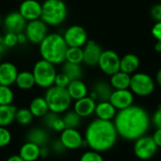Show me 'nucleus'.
I'll list each match as a JSON object with an SVG mask.
<instances>
[{
  "label": "nucleus",
  "mask_w": 161,
  "mask_h": 161,
  "mask_svg": "<svg viewBox=\"0 0 161 161\" xmlns=\"http://www.w3.org/2000/svg\"><path fill=\"white\" fill-rule=\"evenodd\" d=\"M113 123L121 138L135 142L146 135L151 125V118L144 108L133 105L118 111Z\"/></svg>",
  "instance_id": "obj_1"
},
{
  "label": "nucleus",
  "mask_w": 161,
  "mask_h": 161,
  "mask_svg": "<svg viewBox=\"0 0 161 161\" xmlns=\"http://www.w3.org/2000/svg\"><path fill=\"white\" fill-rule=\"evenodd\" d=\"M42 7L41 19L47 25H59L67 18L68 8L63 0H45Z\"/></svg>",
  "instance_id": "obj_4"
},
{
  "label": "nucleus",
  "mask_w": 161,
  "mask_h": 161,
  "mask_svg": "<svg viewBox=\"0 0 161 161\" xmlns=\"http://www.w3.org/2000/svg\"><path fill=\"white\" fill-rule=\"evenodd\" d=\"M58 140L66 150H76L83 147L84 137L77 129L65 128L60 133Z\"/></svg>",
  "instance_id": "obj_12"
},
{
  "label": "nucleus",
  "mask_w": 161,
  "mask_h": 161,
  "mask_svg": "<svg viewBox=\"0 0 161 161\" xmlns=\"http://www.w3.org/2000/svg\"><path fill=\"white\" fill-rule=\"evenodd\" d=\"M109 102L117 109V111L125 109L134 103V94L128 90H114L110 95Z\"/></svg>",
  "instance_id": "obj_13"
},
{
  "label": "nucleus",
  "mask_w": 161,
  "mask_h": 161,
  "mask_svg": "<svg viewBox=\"0 0 161 161\" xmlns=\"http://www.w3.org/2000/svg\"><path fill=\"white\" fill-rule=\"evenodd\" d=\"M2 62H3V61H2V53L0 52V64H1Z\"/></svg>",
  "instance_id": "obj_49"
},
{
  "label": "nucleus",
  "mask_w": 161,
  "mask_h": 161,
  "mask_svg": "<svg viewBox=\"0 0 161 161\" xmlns=\"http://www.w3.org/2000/svg\"><path fill=\"white\" fill-rule=\"evenodd\" d=\"M155 50L158 53H161V42H157L155 44Z\"/></svg>",
  "instance_id": "obj_48"
},
{
  "label": "nucleus",
  "mask_w": 161,
  "mask_h": 161,
  "mask_svg": "<svg viewBox=\"0 0 161 161\" xmlns=\"http://www.w3.org/2000/svg\"><path fill=\"white\" fill-rule=\"evenodd\" d=\"M42 119H43V123L45 126L50 130L61 133L66 128L64 121L62 117L59 116V114H56V113L49 111Z\"/></svg>",
  "instance_id": "obj_26"
},
{
  "label": "nucleus",
  "mask_w": 161,
  "mask_h": 161,
  "mask_svg": "<svg viewBox=\"0 0 161 161\" xmlns=\"http://www.w3.org/2000/svg\"><path fill=\"white\" fill-rule=\"evenodd\" d=\"M113 91L114 90L109 83L106 81H97L92 86L89 96H91L96 102L109 101L110 95Z\"/></svg>",
  "instance_id": "obj_18"
},
{
  "label": "nucleus",
  "mask_w": 161,
  "mask_h": 161,
  "mask_svg": "<svg viewBox=\"0 0 161 161\" xmlns=\"http://www.w3.org/2000/svg\"><path fill=\"white\" fill-rule=\"evenodd\" d=\"M131 75L125 74L122 71L117 72L116 74L110 76L109 84L113 90H128L130 88Z\"/></svg>",
  "instance_id": "obj_27"
},
{
  "label": "nucleus",
  "mask_w": 161,
  "mask_h": 161,
  "mask_svg": "<svg viewBox=\"0 0 161 161\" xmlns=\"http://www.w3.org/2000/svg\"><path fill=\"white\" fill-rule=\"evenodd\" d=\"M2 23H3V20H2V17H1V14H0V25H2Z\"/></svg>",
  "instance_id": "obj_50"
},
{
  "label": "nucleus",
  "mask_w": 161,
  "mask_h": 161,
  "mask_svg": "<svg viewBox=\"0 0 161 161\" xmlns=\"http://www.w3.org/2000/svg\"><path fill=\"white\" fill-rule=\"evenodd\" d=\"M42 4L37 0H25L19 6L20 14L26 20V22L41 19L42 16Z\"/></svg>",
  "instance_id": "obj_14"
},
{
  "label": "nucleus",
  "mask_w": 161,
  "mask_h": 161,
  "mask_svg": "<svg viewBox=\"0 0 161 161\" xmlns=\"http://www.w3.org/2000/svg\"><path fill=\"white\" fill-rule=\"evenodd\" d=\"M28 108L34 118H43L49 112L47 102L43 96H38L33 98L29 104Z\"/></svg>",
  "instance_id": "obj_24"
},
{
  "label": "nucleus",
  "mask_w": 161,
  "mask_h": 161,
  "mask_svg": "<svg viewBox=\"0 0 161 161\" xmlns=\"http://www.w3.org/2000/svg\"><path fill=\"white\" fill-rule=\"evenodd\" d=\"M33 118L34 117L28 108H21L16 110L15 122L22 126L29 125L31 124Z\"/></svg>",
  "instance_id": "obj_31"
},
{
  "label": "nucleus",
  "mask_w": 161,
  "mask_h": 161,
  "mask_svg": "<svg viewBox=\"0 0 161 161\" xmlns=\"http://www.w3.org/2000/svg\"><path fill=\"white\" fill-rule=\"evenodd\" d=\"M19 71L16 65L9 61H3L0 64V85L11 87L15 84Z\"/></svg>",
  "instance_id": "obj_17"
},
{
  "label": "nucleus",
  "mask_w": 161,
  "mask_h": 161,
  "mask_svg": "<svg viewBox=\"0 0 161 161\" xmlns=\"http://www.w3.org/2000/svg\"><path fill=\"white\" fill-rule=\"evenodd\" d=\"M152 137H153V140L156 142L157 146L158 148H161V128H157Z\"/></svg>",
  "instance_id": "obj_43"
},
{
  "label": "nucleus",
  "mask_w": 161,
  "mask_h": 161,
  "mask_svg": "<svg viewBox=\"0 0 161 161\" xmlns=\"http://www.w3.org/2000/svg\"><path fill=\"white\" fill-rule=\"evenodd\" d=\"M151 122L154 125V126L156 127V129L161 128V106H159L154 112V114L151 118Z\"/></svg>",
  "instance_id": "obj_40"
},
{
  "label": "nucleus",
  "mask_w": 161,
  "mask_h": 161,
  "mask_svg": "<svg viewBox=\"0 0 161 161\" xmlns=\"http://www.w3.org/2000/svg\"><path fill=\"white\" fill-rule=\"evenodd\" d=\"M19 1H21V2H23V1H25V0H19Z\"/></svg>",
  "instance_id": "obj_51"
},
{
  "label": "nucleus",
  "mask_w": 161,
  "mask_h": 161,
  "mask_svg": "<svg viewBox=\"0 0 161 161\" xmlns=\"http://www.w3.org/2000/svg\"><path fill=\"white\" fill-rule=\"evenodd\" d=\"M26 142L35 143L40 147L45 146L49 142V135L45 129L42 127H34L27 132Z\"/></svg>",
  "instance_id": "obj_25"
},
{
  "label": "nucleus",
  "mask_w": 161,
  "mask_h": 161,
  "mask_svg": "<svg viewBox=\"0 0 161 161\" xmlns=\"http://www.w3.org/2000/svg\"><path fill=\"white\" fill-rule=\"evenodd\" d=\"M79 161H104V158L102 157L101 153L93 151V150H90L85 152Z\"/></svg>",
  "instance_id": "obj_37"
},
{
  "label": "nucleus",
  "mask_w": 161,
  "mask_h": 161,
  "mask_svg": "<svg viewBox=\"0 0 161 161\" xmlns=\"http://www.w3.org/2000/svg\"><path fill=\"white\" fill-rule=\"evenodd\" d=\"M140 64H141L140 58L135 54L129 53L125 55L123 58H121L120 71L132 75L137 73Z\"/></svg>",
  "instance_id": "obj_21"
},
{
  "label": "nucleus",
  "mask_w": 161,
  "mask_h": 161,
  "mask_svg": "<svg viewBox=\"0 0 161 161\" xmlns=\"http://www.w3.org/2000/svg\"><path fill=\"white\" fill-rule=\"evenodd\" d=\"M32 74L36 86L47 90L54 86L55 78L58 73L54 64L42 58L34 64Z\"/></svg>",
  "instance_id": "obj_6"
},
{
  "label": "nucleus",
  "mask_w": 161,
  "mask_h": 161,
  "mask_svg": "<svg viewBox=\"0 0 161 161\" xmlns=\"http://www.w3.org/2000/svg\"><path fill=\"white\" fill-rule=\"evenodd\" d=\"M50 148L47 146V145H45V146H42L41 147V158H46V157H48L49 156V154H50Z\"/></svg>",
  "instance_id": "obj_45"
},
{
  "label": "nucleus",
  "mask_w": 161,
  "mask_h": 161,
  "mask_svg": "<svg viewBox=\"0 0 161 161\" xmlns=\"http://www.w3.org/2000/svg\"><path fill=\"white\" fill-rule=\"evenodd\" d=\"M103 52L102 47L92 40L88 41V42L83 47V63H85L87 66L93 67L98 65L99 58L101 57V54Z\"/></svg>",
  "instance_id": "obj_16"
},
{
  "label": "nucleus",
  "mask_w": 161,
  "mask_h": 161,
  "mask_svg": "<svg viewBox=\"0 0 161 161\" xmlns=\"http://www.w3.org/2000/svg\"><path fill=\"white\" fill-rule=\"evenodd\" d=\"M62 119L64 121L66 128L77 129V127L80 125L82 118L76 112H75L74 110H68L63 114Z\"/></svg>",
  "instance_id": "obj_32"
},
{
  "label": "nucleus",
  "mask_w": 161,
  "mask_h": 161,
  "mask_svg": "<svg viewBox=\"0 0 161 161\" xmlns=\"http://www.w3.org/2000/svg\"><path fill=\"white\" fill-rule=\"evenodd\" d=\"M17 39H18V44H25L27 42V38H26V35L25 34V32L18 33Z\"/></svg>",
  "instance_id": "obj_44"
},
{
  "label": "nucleus",
  "mask_w": 161,
  "mask_h": 161,
  "mask_svg": "<svg viewBox=\"0 0 161 161\" xmlns=\"http://www.w3.org/2000/svg\"><path fill=\"white\" fill-rule=\"evenodd\" d=\"M97 102L93 100L91 96H86L84 98H81L77 101H75L74 104V111L76 112L81 118L90 117L92 114H94L95 108H96Z\"/></svg>",
  "instance_id": "obj_19"
},
{
  "label": "nucleus",
  "mask_w": 161,
  "mask_h": 161,
  "mask_svg": "<svg viewBox=\"0 0 161 161\" xmlns=\"http://www.w3.org/2000/svg\"><path fill=\"white\" fill-rule=\"evenodd\" d=\"M14 101V92L10 87L0 85V106L12 105Z\"/></svg>",
  "instance_id": "obj_34"
},
{
  "label": "nucleus",
  "mask_w": 161,
  "mask_h": 161,
  "mask_svg": "<svg viewBox=\"0 0 161 161\" xmlns=\"http://www.w3.org/2000/svg\"><path fill=\"white\" fill-rule=\"evenodd\" d=\"M17 108L13 105L0 106V126L8 127L15 122Z\"/></svg>",
  "instance_id": "obj_29"
},
{
  "label": "nucleus",
  "mask_w": 161,
  "mask_h": 161,
  "mask_svg": "<svg viewBox=\"0 0 161 161\" xmlns=\"http://www.w3.org/2000/svg\"><path fill=\"white\" fill-rule=\"evenodd\" d=\"M151 31L153 37L157 40V42H161V22H156Z\"/></svg>",
  "instance_id": "obj_42"
},
{
  "label": "nucleus",
  "mask_w": 161,
  "mask_h": 161,
  "mask_svg": "<svg viewBox=\"0 0 161 161\" xmlns=\"http://www.w3.org/2000/svg\"><path fill=\"white\" fill-rule=\"evenodd\" d=\"M3 43L6 46V48L15 47L18 44L17 34L12 32H6V34L3 36Z\"/></svg>",
  "instance_id": "obj_36"
},
{
  "label": "nucleus",
  "mask_w": 161,
  "mask_h": 161,
  "mask_svg": "<svg viewBox=\"0 0 161 161\" xmlns=\"http://www.w3.org/2000/svg\"><path fill=\"white\" fill-rule=\"evenodd\" d=\"M156 89V80L145 73H136L131 75L129 90L134 95L146 97L151 95Z\"/></svg>",
  "instance_id": "obj_7"
},
{
  "label": "nucleus",
  "mask_w": 161,
  "mask_h": 161,
  "mask_svg": "<svg viewBox=\"0 0 161 161\" xmlns=\"http://www.w3.org/2000/svg\"><path fill=\"white\" fill-rule=\"evenodd\" d=\"M6 161H25V160H24V159H23L19 155H12V156L8 157Z\"/></svg>",
  "instance_id": "obj_46"
},
{
  "label": "nucleus",
  "mask_w": 161,
  "mask_h": 161,
  "mask_svg": "<svg viewBox=\"0 0 161 161\" xmlns=\"http://www.w3.org/2000/svg\"><path fill=\"white\" fill-rule=\"evenodd\" d=\"M117 112V109L109 101H103L96 104L94 114L96 115L97 119L103 121H112L116 117Z\"/></svg>",
  "instance_id": "obj_20"
},
{
  "label": "nucleus",
  "mask_w": 161,
  "mask_h": 161,
  "mask_svg": "<svg viewBox=\"0 0 161 161\" xmlns=\"http://www.w3.org/2000/svg\"><path fill=\"white\" fill-rule=\"evenodd\" d=\"M15 86L22 91H28L31 90L34 86H36L32 72L29 71L19 72L15 81Z\"/></svg>",
  "instance_id": "obj_28"
},
{
  "label": "nucleus",
  "mask_w": 161,
  "mask_h": 161,
  "mask_svg": "<svg viewBox=\"0 0 161 161\" xmlns=\"http://www.w3.org/2000/svg\"><path fill=\"white\" fill-rule=\"evenodd\" d=\"M18 155L25 161H37L41 158V147L30 142H25L20 147Z\"/></svg>",
  "instance_id": "obj_22"
},
{
  "label": "nucleus",
  "mask_w": 161,
  "mask_h": 161,
  "mask_svg": "<svg viewBox=\"0 0 161 161\" xmlns=\"http://www.w3.org/2000/svg\"><path fill=\"white\" fill-rule=\"evenodd\" d=\"M63 38L68 47H84L88 42V33L86 29L78 25L69 26L64 32Z\"/></svg>",
  "instance_id": "obj_11"
},
{
  "label": "nucleus",
  "mask_w": 161,
  "mask_h": 161,
  "mask_svg": "<svg viewBox=\"0 0 161 161\" xmlns=\"http://www.w3.org/2000/svg\"><path fill=\"white\" fill-rule=\"evenodd\" d=\"M156 83L161 88V68L158 71V73L156 75Z\"/></svg>",
  "instance_id": "obj_47"
},
{
  "label": "nucleus",
  "mask_w": 161,
  "mask_h": 161,
  "mask_svg": "<svg viewBox=\"0 0 161 161\" xmlns=\"http://www.w3.org/2000/svg\"><path fill=\"white\" fill-rule=\"evenodd\" d=\"M118 133L113 121L95 119L86 128L84 139L91 150L103 153L110 150L117 142Z\"/></svg>",
  "instance_id": "obj_2"
},
{
  "label": "nucleus",
  "mask_w": 161,
  "mask_h": 161,
  "mask_svg": "<svg viewBox=\"0 0 161 161\" xmlns=\"http://www.w3.org/2000/svg\"><path fill=\"white\" fill-rule=\"evenodd\" d=\"M121 58L113 50H103L98 61V67L107 75L111 76L120 71Z\"/></svg>",
  "instance_id": "obj_9"
},
{
  "label": "nucleus",
  "mask_w": 161,
  "mask_h": 161,
  "mask_svg": "<svg viewBox=\"0 0 161 161\" xmlns=\"http://www.w3.org/2000/svg\"><path fill=\"white\" fill-rule=\"evenodd\" d=\"M24 32L28 42L33 44H40L48 35V28L42 19H38L27 22Z\"/></svg>",
  "instance_id": "obj_10"
},
{
  "label": "nucleus",
  "mask_w": 161,
  "mask_h": 161,
  "mask_svg": "<svg viewBox=\"0 0 161 161\" xmlns=\"http://www.w3.org/2000/svg\"><path fill=\"white\" fill-rule=\"evenodd\" d=\"M158 147L151 136H142L135 141L134 143V154L141 160H149L158 152Z\"/></svg>",
  "instance_id": "obj_8"
},
{
  "label": "nucleus",
  "mask_w": 161,
  "mask_h": 161,
  "mask_svg": "<svg viewBox=\"0 0 161 161\" xmlns=\"http://www.w3.org/2000/svg\"><path fill=\"white\" fill-rule=\"evenodd\" d=\"M2 24L7 32L18 34L25 31L27 22L19 11H11L4 18Z\"/></svg>",
  "instance_id": "obj_15"
},
{
  "label": "nucleus",
  "mask_w": 161,
  "mask_h": 161,
  "mask_svg": "<svg viewBox=\"0 0 161 161\" xmlns=\"http://www.w3.org/2000/svg\"><path fill=\"white\" fill-rule=\"evenodd\" d=\"M43 97L47 102L49 111L59 115L69 110L73 101L66 89L56 86L47 89Z\"/></svg>",
  "instance_id": "obj_5"
},
{
  "label": "nucleus",
  "mask_w": 161,
  "mask_h": 161,
  "mask_svg": "<svg viewBox=\"0 0 161 161\" xmlns=\"http://www.w3.org/2000/svg\"><path fill=\"white\" fill-rule=\"evenodd\" d=\"M66 90L70 97L72 98V100H75V101H77L89 95L88 87L81 79L71 81Z\"/></svg>",
  "instance_id": "obj_23"
},
{
  "label": "nucleus",
  "mask_w": 161,
  "mask_h": 161,
  "mask_svg": "<svg viewBox=\"0 0 161 161\" xmlns=\"http://www.w3.org/2000/svg\"><path fill=\"white\" fill-rule=\"evenodd\" d=\"M12 140V135L8 127L0 126V148L7 147Z\"/></svg>",
  "instance_id": "obj_35"
},
{
  "label": "nucleus",
  "mask_w": 161,
  "mask_h": 161,
  "mask_svg": "<svg viewBox=\"0 0 161 161\" xmlns=\"http://www.w3.org/2000/svg\"><path fill=\"white\" fill-rule=\"evenodd\" d=\"M62 73L65 74L70 78L71 81L78 80V79L82 78L83 69L80 64L65 61L62 66Z\"/></svg>",
  "instance_id": "obj_30"
},
{
  "label": "nucleus",
  "mask_w": 161,
  "mask_h": 161,
  "mask_svg": "<svg viewBox=\"0 0 161 161\" xmlns=\"http://www.w3.org/2000/svg\"><path fill=\"white\" fill-rule=\"evenodd\" d=\"M83 58H84V55H83L82 47H68L65 61L81 64L83 62Z\"/></svg>",
  "instance_id": "obj_33"
},
{
  "label": "nucleus",
  "mask_w": 161,
  "mask_h": 161,
  "mask_svg": "<svg viewBox=\"0 0 161 161\" xmlns=\"http://www.w3.org/2000/svg\"><path fill=\"white\" fill-rule=\"evenodd\" d=\"M70 82H71L70 78L65 74H63L61 72L59 74H57V76L55 78L54 86L58 87V88H62V89H67V87L69 86Z\"/></svg>",
  "instance_id": "obj_38"
},
{
  "label": "nucleus",
  "mask_w": 161,
  "mask_h": 161,
  "mask_svg": "<svg viewBox=\"0 0 161 161\" xmlns=\"http://www.w3.org/2000/svg\"><path fill=\"white\" fill-rule=\"evenodd\" d=\"M50 150H51L54 154L59 155V154L64 153V151H65L66 149H65V147L63 146V144L60 142V141L58 140V141H55V142L52 143V146H51Z\"/></svg>",
  "instance_id": "obj_41"
},
{
  "label": "nucleus",
  "mask_w": 161,
  "mask_h": 161,
  "mask_svg": "<svg viewBox=\"0 0 161 161\" xmlns=\"http://www.w3.org/2000/svg\"><path fill=\"white\" fill-rule=\"evenodd\" d=\"M150 14L153 20L156 22H161V3L156 4L152 7Z\"/></svg>",
  "instance_id": "obj_39"
},
{
  "label": "nucleus",
  "mask_w": 161,
  "mask_h": 161,
  "mask_svg": "<svg viewBox=\"0 0 161 161\" xmlns=\"http://www.w3.org/2000/svg\"><path fill=\"white\" fill-rule=\"evenodd\" d=\"M68 45L62 35L50 33L39 44L40 55L42 59L56 65L65 62Z\"/></svg>",
  "instance_id": "obj_3"
}]
</instances>
